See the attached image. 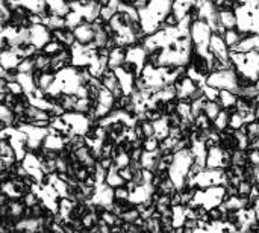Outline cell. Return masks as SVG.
<instances>
[{
    "mask_svg": "<svg viewBox=\"0 0 259 233\" xmlns=\"http://www.w3.org/2000/svg\"><path fill=\"white\" fill-rule=\"evenodd\" d=\"M219 24H222L226 30L237 27V14L231 9H219Z\"/></svg>",
    "mask_w": 259,
    "mask_h": 233,
    "instance_id": "obj_1",
    "label": "cell"
},
{
    "mask_svg": "<svg viewBox=\"0 0 259 233\" xmlns=\"http://www.w3.org/2000/svg\"><path fill=\"white\" fill-rule=\"evenodd\" d=\"M220 111H222V106L219 105V102H211V100H208L206 105H205V108H203V115H205L209 121H212V120L220 114Z\"/></svg>",
    "mask_w": 259,
    "mask_h": 233,
    "instance_id": "obj_2",
    "label": "cell"
},
{
    "mask_svg": "<svg viewBox=\"0 0 259 233\" xmlns=\"http://www.w3.org/2000/svg\"><path fill=\"white\" fill-rule=\"evenodd\" d=\"M244 126V118L240 112H232L229 114V123H228V127L232 129V130H238Z\"/></svg>",
    "mask_w": 259,
    "mask_h": 233,
    "instance_id": "obj_3",
    "label": "cell"
},
{
    "mask_svg": "<svg viewBox=\"0 0 259 233\" xmlns=\"http://www.w3.org/2000/svg\"><path fill=\"white\" fill-rule=\"evenodd\" d=\"M241 130L247 135V138H259V121L255 120V121H250V123H246Z\"/></svg>",
    "mask_w": 259,
    "mask_h": 233,
    "instance_id": "obj_4",
    "label": "cell"
},
{
    "mask_svg": "<svg viewBox=\"0 0 259 233\" xmlns=\"http://www.w3.org/2000/svg\"><path fill=\"white\" fill-rule=\"evenodd\" d=\"M108 39H109V36H108V35H106V32L103 30V27L94 32V39H93V42H94V45H96L97 49H100V47H106Z\"/></svg>",
    "mask_w": 259,
    "mask_h": 233,
    "instance_id": "obj_5",
    "label": "cell"
},
{
    "mask_svg": "<svg viewBox=\"0 0 259 233\" xmlns=\"http://www.w3.org/2000/svg\"><path fill=\"white\" fill-rule=\"evenodd\" d=\"M159 149V139L155 138V136H150V138H146L143 141V150L144 152H155Z\"/></svg>",
    "mask_w": 259,
    "mask_h": 233,
    "instance_id": "obj_6",
    "label": "cell"
},
{
    "mask_svg": "<svg viewBox=\"0 0 259 233\" xmlns=\"http://www.w3.org/2000/svg\"><path fill=\"white\" fill-rule=\"evenodd\" d=\"M140 127H141V132L144 135V138H150V136H155V127H153V123L152 121H143V123H138Z\"/></svg>",
    "mask_w": 259,
    "mask_h": 233,
    "instance_id": "obj_7",
    "label": "cell"
},
{
    "mask_svg": "<svg viewBox=\"0 0 259 233\" xmlns=\"http://www.w3.org/2000/svg\"><path fill=\"white\" fill-rule=\"evenodd\" d=\"M6 91L14 94V96H17V97L20 94H23V88H21V85L17 80L15 82H6Z\"/></svg>",
    "mask_w": 259,
    "mask_h": 233,
    "instance_id": "obj_8",
    "label": "cell"
},
{
    "mask_svg": "<svg viewBox=\"0 0 259 233\" xmlns=\"http://www.w3.org/2000/svg\"><path fill=\"white\" fill-rule=\"evenodd\" d=\"M247 164L259 165V150H247Z\"/></svg>",
    "mask_w": 259,
    "mask_h": 233,
    "instance_id": "obj_9",
    "label": "cell"
},
{
    "mask_svg": "<svg viewBox=\"0 0 259 233\" xmlns=\"http://www.w3.org/2000/svg\"><path fill=\"white\" fill-rule=\"evenodd\" d=\"M118 6H120V0H109L106 5V8H109L114 14L118 12Z\"/></svg>",
    "mask_w": 259,
    "mask_h": 233,
    "instance_id": "obj_10",
    "label": "cell"
},
{
    "mask_svg": "<svg viewBox=\"0 0 259 233\" xmlns=\"http://www.w3.org/2000/svg\"><path fill=\"white\" fill-rule=\"evenodd\" d=\"M234 2H237L238 5H246V3H247L249 0H234Z\"/></svg>",
    "mask_w": 259,
    "mask_h": 233,
    "instance_id": "obj_11",
    "label": "cell"
},
{
    "mask_svg": "<svg viewBox=\"0 0 259 233\" xmlns=\"http://www.w3.org/2000/svg\"><path fill=\"white\" fill-rule=\"evenodd\" d=\"M184 233H193V230H190V229H184Z\"/></svg>",
    "mask_w": 259,
    "mask_h": 233,
    "instance_id": "obj_12",
    "label": "cell"
}]
</instances>
